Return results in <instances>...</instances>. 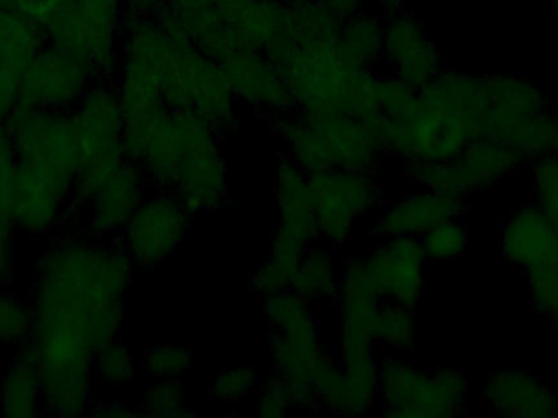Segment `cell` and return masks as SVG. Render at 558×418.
I'll return each mask as SVG.
<instances>
[{"label":"cell","instance_id":"cell-14","mask_svg":"<svg viewBox=\"0 0 558 418\" xmlns=\"http://www.w3.org/2000/svg\"><path fill=\"white\" fill-rule=\"evenodd\" d=\"M190 219L192 214L170 190L146 195L120 236L134 266L153 270L169 259L185 240Z\"/></svg>","mask_w":558,"mask_h":418},{"label":"cell","instance_id":"cell-47","mask_svg":"<svg viewBox=\"0 0 558 418\" xmlns=\"http://www.w3.org/2000/svg\"><path fill=\"white\" fill-rule=\"evenodd\" d=\"M162 3L163 0H123L124 15L153 16Z\"/></svg>","mask_w":558,"mask_h":418},{"label":"cell","instance_id":"cell-34","mask_svg":"<svg viewBox=\"0 0 558 418\" xmlns=\"http://www.w3.org/2000/svg\"><path fill=\"white\" fill-rule=\"evenodd\" d=\"M426 259L448 262L468 249V229L459 216L442 220L420 237Z\"/></svg>","mask_w":558,"mask_h":418},{"label":"cell","instance_id":"cell-38","mask_svg":"<svg viewBox=\"0 0 558 418\" xmlns=\"http://www.w3.org/2000/svg\"><path fill=\"white\" fill-rule=\"evenodd\" d=\"M534 309L558 327V252L547 265L527 273Z\"/></svg>","mask_w":558,"mask_h":418},{"label":"cell","instance_id":"cell-44","mask_svg":"<svg viewBox=\"0 0 558 418\" xmlns=\"http://www.w3.org/2000/svg\"><path fill=\"white\" fill-rule=\"evenodd\" d=\"M15 220L0 216V288L10 282L13 275V230Z\"/></svg>","mask_w":558,"mask_h":418},{"label":"cell","instance_id":"cell-13","mask_svg":"<svg viewBox=\"0 0 558 418\" xmlns=\"http://www.w3.org/2000/svg\"><path fill=\"white\" fill-rule=\"evenodd\" d=\"M97 81L90 62L46 43L23 72L16 107L71 111Z\"/></svg>","mask_w":558,"mask_h":418},{"label":"cell","instance_id":"cell-8","mask_svg":"<svg viewBox=\"0 0 558 418\" xmlns=\"http://www.w3.org/2000/svg\"><path fill=\"white\" fill-rule=\"evenodd\" d=\"M265 312L271 324L275 373L291 386L294 409L318 413L315 391L337 365L324 350L320 322L312 312L311 302L289 289L265 298Z\"/></svg>","mask_w":558,"mask_h":418},{"label":"cell","instance_id":"cell-31","mask_svg":"<svg viewBox=\"0 0 558 418\" xmlns=\"http://www.w3.org/2000/svg\"><path fill=\"white\" fill-rule=\"evenodd\" d=\"M558 138V120L546 110L527 120L521 121L510 134L505 144L511 147L521 159H541L554 153Z\"/></svg>","mask_w":558,"mask_h":418},{"label":"cell","instance_id":"cell-46","mask_svg":"<svg viewBox=\"0 0 558 418\" xmlns=\"http://www.w3.org/2000/svg\"><path fill=\"white\" fill-rule=\"evenodd\" d=\"M328 13L337 16L338 20L350 19V16L356 15V13L366 10L369 0H317Z\"/></svg>","mask_w":558,"mask_h":418},{"label":"cell","instance_id":"cell-9","mask_svg":"<svg viewBox=\"0 0 558 418\" xmlns=\"http://www.w3.org/2000/svg\"><path fill=\"white\" fill-rule=\"evenodd\" d=\"M75 146L77 176L69 219H74L98 189L123 166V108L117 85L97 81L69 111Z\"/></svg>","mask_w":558,"mask_h":418},{"label":"cell","instance_id":"cell-29","mask_svg":"<svg viewBox=\"0 0 558 418\" xmlns=\"http://www.w3.org/2000/svg\"><path fill=\"white\" fill-rule=\"evenodd\" d=\"M383 41L384 15L376 10H363L341 22L338 48L351 68L373 72L383 62Z\"/></svg>","mask_w":558,"mask_h":418},{"label":"cell","instance_id":"cell-26","mask_svg":"<svg viewBox=\"0 0 558 418\" xmlns=\"http://www.w3.org/2000/svg\"><path fill=\"white\" fill-rule=\"evenodd\" d=\"M521 157L508 144L488 138L469 141L462 153L452 160L462 193L487 190L510 177L520 166Z\"/></svg>","mask_w":558,"mask_h":418},{"label":"cell","instance_id":"cell-21","mask_svg":"<svg viewBox=\"0 0 558 418\" xmlns=\"http://www.w3.org/2000/svg\"><path fill=\"white\" fill-rule=\"evenodd\" d=\"M544 110L543 94L534 85L517 77L482 79L481 138L505 143L521 121Z\"/></svg>","mask_w":558,"mask_h":418},{"label":"cell","instance_id":"cell-37","mask_svg":"<svg viewBox=\"0 0 558 418\" xmlns=\"http://www.w3.org/2000/svg\"><path fill=\"white\" fill-rule=\"evenodd\" d=\"M94 374L108 386H126L134 378L133 355L120 342H110L95 354Z\"/></svg>","mask_w":558,"mask_h":418},{"label":"cell","instance_id":"cell-39","mask_svg":"<svg viewBox=\"0 0 558 418\" xmlns=\"http://www.w3.org/2000/svg\"><path fill=\"white\" fill-rule=\"evenodd\" d=\"M533 190L536 205L546 213L558 232V156L547 154L534 163Z\"/></svg>","mask_w":558,"mask_h":418},{"label":"cell","instance_id":"cell-17","mask_svg":"<svg viewBox=\"0 0 558 418\" xmlns=\"http://www.w3.org/2000/svg\"><path fill=\"white\" fill-rule=\"evenodd\" d=\"M153 16L173 39L195 46L215 61L238 51L218 0H163Z\"/></svg>","mask_w":558,"mask_h":418},{"label":"cell","instance_id":"cell-35","mask_svg":"<svg viewBox=\"0 0 558 418\" xmlns=\"http://www.w3.org/2000/svg\"><path fill=\"white\" fill-rule=\"evenodd\" d=\"M193 363V351L179 345H156L143 361L144 374L154 381H180Z\"/></svg>","mask_w":558,"mask_h":418},{"label":"cell","instance_id":"cell-45","mask_svg":"<svg viewBox=\"0 0 558 418\" xmlns=\"http://www.w3.org/2000/svg\"><path fill=\"white\" fill-rule=\"evenodd\" d=\"M87 416L94 417H111V418H130L144 417L140 404L130 406V404L121 403V401L111 399L105 403H92Z\"/></svg>","mask_w":558,"mask_h":418},{"label":"cell","instance_id":"cell-6","mask_svg":"<svg viewBox=\"0 0 558 418\" xmlns=\"http://www.w3.org/2000/svg\"><path fill=\"white\" fill-rule=\"evenodd\" d=\"M340 311V368L343 416H366L379 396V361L374 358V331L380 298L364 255L348 256L335 298Z\"/></svg>","mask_w":558,"mask_h":418},{"label":"cell","instance_id":"cell-7","mask_svg":"<svg viewBox=\"0 0 558 418\" xmlns=\"http://www.w3.org/2000/svg\"><path fill=\"white\" fill-rule=\"evenodd\" d=\"M286 157L307 176L327 170L374 172L383 150L364 121L343 114L291 110L275 117Z\"/></svg>","mask_w":558,"mask_h":418},{"label":"cell","instance_id":"cell-11","mask_svg":"<svg viewBox=\"0 0 558 418\" xmlns=\"http://www.w3.org/2000/svg\"><path fill=\"white\" fill-rule=\"evenodd\" d=\"M379 396L390 418H445L464 407L468 380L458 370L426 373L399 357L379 361Z\"/></svg>","mask_w":558,"mask_h":418},{"label":"cell","instance_id":"cell-51","mask_svg":"<svg viewBox=\"0 0 558 418\" xmlns=\"http://www.w3.org/2000/svg\"><path fill=\"white\" fill-rule=\"evenodd\" d=\"M556 2L558 3V0H556Z\"/></svg>","mask_w":558,"mask_h":418},{"label":"cell","instance_id":"cell-20","mask_svg":"<svg viewBox=\"0 0 558 418\" xmlns=\"http://www.w3.org/2000/svg\"><path fill=\"white\" fill-rule=\"evenodd\" d=\"M41 26L19 10L0 9V118L9 117L20 100L23 72L46 45Z\"/></svg>","mask_w":558,"mask_h":418},{"label":"cell","instance_id":"cell-49","mask_svg":"<svg viewBox=\"0 0 558 418\" xmlns=\"http://www.w3.org/2000/svg\"><path fill=\"white\" fill-rule=\"evenodd\" d=\"M281 2L288 3V5H291V3L302 2V0H281Z\"/></svg>","mask_w":558,"mask_h":418},{"label":"cell","instance_id":"cell-3","mask_svg":"<svg viewBox=\"0 0 558 418\" xmlns=\"http://www.w3.org/2000/svg\"><path fill=\"white\" fill-rule=\"evenodd\" d=\"M15 154L13 220L29 236H48L69 220L77 146L69 111L16 107L7 117Z\"/></svg>","mask_w":558,"mask_h":418},{"label":"cell","instance_id":"cell-5","mask_svg":"<svg viewBox=\"0 0 558 418\" xmlns=\"http://www.w3.org/2000/svg\"><path fill=\"white\" fill-rule=\"evenodd\" d=\"M175 43L154 16H124L114 85L123 108L124 157L131 163L141 164L154 124L169 110L162 79Z\"/></svg>","mask_w":558,"mask_h":418},{"label":"cell","instance_id":"cell-1","mask_svg":"<svg viewBox=\"0 0 558 418\" xmlns=\"http://www.w3.org/2000/svg\"><path fill=\"white\" fill-rule=\"evenodd\" d=\"M134 266L120 237H56L39 255L28 344L45 394V416H87L95 354L117 341Z\"/></svg>","mask_w":558,"mask_h":418},{"label":"cell","instance_id":"cell-22","mask_svg":"<svg viewBox=\"0 0 558 418\" xmlns=\"http://www.w3.org/2000/svg\"><path fill=\"white\" fill-rule=\"evenodd\" d=\"M462 208V199L418 189L383 210L374 219L371 230L380 239L399 236L422 237L436 224L459 216Z\"/></svg>","mask_w":558,"mask_h":418},{"label":"cell","instance_id":"cell-15","mask_svg":"<svg viewBox=\"0 0 558 418\" xmlns=\"http://www.w3.org/2000/svg\"><path fill=\"white\" fill-rule=\"evenodd\" d=\"M366 259L371 279L384 301L416 308L425 295L426 255L420 237L383 239Z\"/></svg>","mask_w":558,"mask_h":418},{"label":"cell","instance_id":"cell-2","mask_svg":"<svg viewBox=\"0 0 558 418\" xmlns=\"http://www.w3.org/2000/svg\"><path fill=\"white\" fill-rule=\"evenodd\" d=\"M340 26L317 0L291 3L267 56L288 85L294 110L350 115L369 123L380 115L377 75L347 64L338 48Z\"/></svg>","mask_w":558,"mask_h":418},{"label":"cell","instance_id":"cell-41","mask_svg":"<svg viewBox=\"0 0 558 418\" xmlns=\"http://www.w3.org/2000/svg\"><path fill=\"white\" fill-rule=\"evenodd\" d=\"M418 91L393 75H377V100L380 115L403 118L415 105Z\"/></svg>","mask_w":558,"mask_h":418},{"label":"cell","instance_id":"cell-12","mask_svg":"<svg viewBox=\"0 0 558 418\" xmlns=\"http://www.w3.org/2000/svg\"><path fill=\"white\" fill-rule=\"evenodd\" d=\"M308 195L317 216L320 239L347 246L354 227L380 202L374 172L333 169L308 176Z\"/></svg>","mask_w":558,"mask_h":418},{"label":"cell","instance_id":"cell-43","mask_svg":"<svg viewBox=\"0 0 558 418\" xmlns=\"http://www.w3.org/2000/svg\"><path fill=\"white\" fill-rule=\"evenodd\" d=\"M294 409V396L284 378L275 373L258 386L257 414L262 418H284Z\"/></svg>","mask_w":558,"mask_h":418},{"label":"cell","instance_id":"cell-25","mask_svg":"<svg viewBox=\"0 0 558 418\" xmlns=\"http://www.w3.org/2000/svg\"><path fill=\"white\" fill-rule=\"evenodd\" d=\"M234 36L235 48L267 52L286 22L288 3L281 0H218Z\"/></svg>","mask_w":558,"mask_h":418},{"label":"cell","instance_id":"cell-50","mask_svg":"<svg viewBox=\"0 0 558 418\" xmlns=\"http://www.w3.org/2000/svg\"><path fill=\"white\" fill-rule=\"evenodd\" d=\"M553 154H556V156H558V138H557V141H556V146H554V153Z\"/></svg>","mask_w":558,"mask_h":418},{"label":"cell","instance_id":"cell-4","mask_svg":"<svg viewBox=\"0 0 558 418\" xmlns=\"http://www.w3.org/2000/svg\"><path fill=\"white\" fill-rule=\"evenodd\" d=\"M221 134L192 111L167 110L154 124L140 166L156 190H170L192 216L228 200Z\"/></svg>","mask_w":558,"mask_h":418},{"label":"cell","instance_id":"cell-40","mask_svg":"<svg viewBox=\"0 0 558 418\" xmlns=\"http://www.w3.org/2000/svg\"><path fill=\"white\" fill-rule=\"evenodd\" d=\"M301 263L281 256L268 255L267 262L251 276L252 291L262 298H270L278 292L289 291L294 282L295 272Z\"/></svg>","mask_w":558,"mask_h":418},{"label":"cell","instance_id":"cell-33","mask_svg":"<svg viewBox=\"0 0 558 418\" xmlns=\"http://www.w3.org/2000/svg\"><path fill=\"white\" fill-rule=\"evenodd\" d=\"M144 417L189 418L195 410L186 406V394L180 381H156L144 391L140 403Z\"/></svg>","mask_w":558,"mask_h":418},{"label":"cell","instance_id":"cell-16","mask_svg":"<svg viewBox=\"0 0 558 418\" xmlns=\"http://www.w3.org/2000/svg\"><path fill=\"white\" fill-rule=\"evenodd\" d=\"M383 64L416 91L442 71L441 56L425 26L405 10L384 16Z\"/></svg>","mask_w":558,"mask_h":418},{"label":"cell","instance_id":"cell-27","mask_svg":"<svg viewBox=\"0 0 558 418\" xmlns=\"http://www.w3.org/2000/svg\"><path fill=\"white\" fill-rule=\"evenodd\" d=\"M0 404L7 417L35 418L45 414L41 373L28 342L20 345L19 354L0 381Z\"/></svg>","mask_w":558,"mask_h":418},{"label":"cell","instance_id":"cell-30","mask_svg":"<svg viewBox=\"0 0 558 418\" xmlns=\"http://www.w3.org/2000/svg\"><path fill=\"white\" fill-rule=\"evenodd\" d=\"M340 270L330 249L318 246L317 242L312 243L302 256L291 291L311 304L312 302L330 301V299L337 298Z\"/></svg>","mask_w":558,"mask_h":418},{"label":"cell","instance_id":"cell-36","mask_svg":"<svg viewBox=\"0 0 558 418\" xmlns=\"http://www.w3.org/2000/svg\"><path fill=\"white\" fill-rule=\"evenodd\" d=\"M33 329L32 304L0 288V347L23 345L29 341Z\"/></svg>","mask_w":558,"mask_h":418},{"label":"cell","instance_id":"cell-24","mask_svg":"<svg viewBox=\"0 0 558 418\" xmlns=\"http://www.w3.org/2000/svg\"><path fill=\"white\" fill-rule=\"evenodd\" d=\"M488 406L494 413L518 418L556 416V394L537 378L518 370L497 371L485 390Z\"/></svg>","mask_w":558,"mask_h":418},{"label":"cell","instance_id":"cell-42","mask_svg":"<svg viewBox=\"0 0 558 418\" xmlns=\"http://www.w3.org/2000/svg\"><path fill=\"white\" fill-rule=\"evenodd\" d=\"M258 387V371L248 367H234L219 374L213 383L211 397L216 403L235 404L251 396Z\"/></svg>","mask_w":558,"mask_h":418},{"label":"cell","instance_id":"cell-48","mask_svg":"<svg viewBox=\"0 0 558 418\" xmlns=\"http://www.w3.org/2000/svg\"><path fill=\"white\" fill-rule=\"evenodd\" d=\"M369 3L376 12L387 16L392 15V13L402 12L409 0H369Z\"/></svg>","mask_w":558,"mask_h":418},{"label":"cell","instance_id":"cell-32","mask_svg":"<svg viewBox=\"0 0 558 418\" xmlns=\"http://www.w3.org/2000/svg\"><path fill=\"white\" fill-rule=\"evenodd\" d=\"M415 315L413 309L392 301H380L374 341L392 354H409L415 345Z\"/></svg>","mask_w":558,"mask_h":418},{"label":"cell","instance_id":"cell-18","mask_svg":"<svg viewBox=\"0 0 558 418\" xmlns=\"http://www.w3.org/2000/svg\"><path fill=\"white\" fill-rule=\"evenodd\" d=\"M238 104L275 117L294 110L288 85L267 52L238 49L219 62Z\"/></svg>","mask_w":558,"mask_h":418},{"label":"cell","instance_id":"cell-10","mask_svg":"<svg viewBox=\"0 0 558 418\" xmlns=\"http://www.w3.org/2000/svg\"><path fill=\"white\" fill-rule=\"evenodd\" d=\"M162 100L169 110L198 115L222 138L238 130V100L221 64L195 46L175 43L163 71Z\"/></svg>","mask_w":558,"mask_h":418},{"label":"cell","instance_id":"cell-23","mask_svg":"<svg viewBox=\"0 0 558 418\" xmlns=\"http://www.w3.org/2000/svg\"><path fill=\"white\" fill-rule=\"evenodd\" d=\"M501 250L508 262L526 273L533 272L557 255V229L536 203L523 206L505 226Z\"/></svg>","mask_w":558,"mask_h":418},{"label":"cell","instance_id":"cell-19","mask_svg":"<svg viewBox=\"0 0 558 418\" xmlns=\"http://www.w3.org/2000/svg\"><path fill=\"white\" fill-rule=\"evenodd\" d=\"M146 183L143 167L131 160H124L123 166L95 192L90 202L87 203L85 236L94 240L118 239L143 200L146 199Z\"/></svg>","mask_w":558,"mask_h":418},{"label":"cell","instance_id":"cell-28","mask_svg":"<svg viewBox=\"0 0 558 418\" xmlns=\"http://www.w3.org/2000/svg\"><path fill=\"white\" fill-rule=\"evenodd\" d=\"M275 200L279 224L295 230L311 246L320 239L317 216L308 195V176L289 157H282L279 163Z\"/></svg>","mask_w":558,"mask_h":418}]
</instances>
